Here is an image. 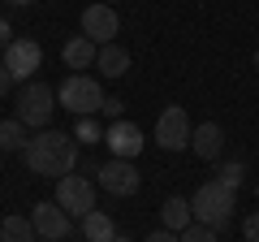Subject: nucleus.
<instances>
[{"label":"nucleus","instance_id":"8","mask_svg":"<svg viewBox=\"0 0 259 242\" xmlns=\"http://www.w3.org/2000/svg\"><path fill=\"white\" fill-rule=\"evenodd\" d=\"M190 134H194V126H190V117H186L182 104H168V108L156 117V143H160L164 151L190 147Z\"/></svg>","mask_w":259,"mask_h":242},{"label":"nucleus","instance_id":"28","mask_svg":"<svg viewBox=\"0 0 259 242\" xmlns=\"http://www.w3.org/2000/svg\"><path fill=\"white\" fill-rule=\"evenodd\" d=\"M112 242H134V238H125V233H117V238H112Z\"/></svg>","mask_w":259,"mask_h":242},{"label":"nucleus","instance_id":"11","mask_svg":"<svg viewBox=\"0 0 259 242\" xmlns=\"http://www.w3.org/2000/svg\"><path fill=\"white\" fill-rule=\"evenodd\" d=\"M104 143H108V151L117 160H134L143 151V130L134 126V121H108V130H104Z\"/></svg>","mask_w":259,"mask_h":242},{"label":"nucleus","instance_id":"24","mask_svg":"<svg viewBox=\"0 0 259 242\" xmlns=\"http://www.w3.org/2000/svg\"><path fill=\"white\" fill-rule=\"evenodd\" d=\"M147 242H182V233H173V229H156V233H147Z\"/></svg>","mask_w":259,"mask_h":242},{"label":"nucleus","instance_id":"2","mask_svg":"<svg viewBox=\"0 0 259 242\" xmlns=\"http://www.w3.org/2000/svg\"><path fill=\"white\" fill-rule=\"evenodd\" d=\"M190 208H194V221H199V225H207V229L221 233V229H229V225H233L238 190H229L225 182H203V186L194 190Z\"/></svg>","mask_w":259,"mask_h":242},{"label":"nucleus","instance_id":"14","mask_svg":"<svg viewBox=\"0 0 259 242\" xmlns=\"http://www.w3.org/2000/svg\"><path fill=\"white\" fill-rule=\"evenodd\" d=\"M95 69H100L104 78H125L130 74V52L121 44H104L100 56H95Z\"/></svg>","mask_w":259,"mask_h":242},{"label":"nucleus","instance_id":"27","mask_svg":"<svg viewBox=\"0 0 259 242\" xmlns=\"http://www.w3.org/2000/svg\"><path fill=\"white\" fill-rule=\"evenodd\" d=\"M9 5H18V9H26V5H35V0H9Z\"/></svg>","mask_w":259,"mask_h":242},{"label":"nucleus","instance_id":"17","mask_svg":"<svg viewBox=\"0 0 259 242\" xmlns=\"http://www.w3.org/2000/svg\"><path fill=\"white\" fill-rule=\"evenodd\" d=\"M0 242H39V233H35V225H30V216H5Z\"/></svg>","mask_w":259,"mask_h":242},{"label":"nucleus","instance_id":"3","mask_svg":"<svg viewBox=\"0 0 259 242\" xmlns=\"http://www.w3.org/2000/svg\"><path fill=\"white\" fill-rule=\"evenodd\" d=\"M104 87L87 74H69L61 87H56V104L65 112H74V117H91V112H104Z\"/></svg>","mask_w":259,"mask_h":242},{"label":"nucleus","instance_id":"12","mask_svg":"<svg viewBox=\"0 0 259 242\" xmlns=\"http://www.w3.org/2000/svg\"><path fill=\"white\" fill-rule=\"evenodd\" d=\"M190 151L199 160H216L225 151V130L216 126V121H203V126H194V134H190Z\"/></svg>","mask_w":259,"mask_h":242},{"label":"nucleus","instance_id":"29","mask_svg":"<svg viewBox=\"0 0 259 242\" xmlns=\"http://www.w3.org/2000/svg\"><path fill=\"white\" fill-rule=\"evenodd\" d=\"M255 69H259V48H255Z\"/></svg>","mask_w":259,"mask_h":242},{"label":"nucleus","instance_id":"9","mask_svg":"<svg viewBox=\"0 0 259 242\" xmlns=\"http://www.w3.org/2000/svg\"><path fill=\"white\" fill-rule=\"evenodd\" d=\"M30 225H35V233L44 242H65L69 233H74V216L65 212L56 199H52V204H35V208H30Z\"/></svg>","mask_w":259,"mask_h":242},{"label":"nucleus","instance_id":"30","mask_svg":"<svg viewBox=\"0 0 259 242\" xmlns=\"http://www.w3.org/2000/svg\"><path fill=\"white\" fill-rule=\"evenodd\" d=\"M255 195H259V182H255Z\"/></svg>","mask_w":259,"mask_h":242},{"label":"nucleus","instance_id":"18","mask_svg":"<svg viewBox=\"0 0 259 242\" xmlns=\"http://www.w3.org/2000/svg\"><path fill=\"white\" fill-rule=\"evenodd\" d=\"M26 126H22L18 117L13 121H0V151H26Z\"/></svg>","mask_w":259,"mask_h":242},{"label":"nucleus","instance_id":"6","mask_svg":"<svg viewBox=\"0 0 259 242\" xmlns=\"http://www.w3.org/2000/svg\"><path fill=\"white\" fill-rule=\"evenodd\" d=\"M56 204L74 216V221H82L87 212H95V182H91V177H82V173L56 177Z\"/></svg>","mask_w":259,"mask_h":242},{"label":"nucleus","instance_id":"26","mask_svg":"<svg viewBox=\"0 0 259 242\" xmlns=\"http://www.w3.org/2000/svg\"><path fill=\"white\" fill-rule=\"evenodd\" d=\"M9 87H13V74L5 65H0V95H9Z\"/></svg>","mask_w":259,"mask_h":242},{"label":"nucleus","instance_id":"25","mask_svg":"<svg viewBox=\"0 0 259 242\" xmlns=\"http://www.w3.org/2000/svg\"><path fill=\"white\" fill-rule=\"evenodd\" d=\"M9 35H13V30H9V22L0 18V52H5V48H9V44H13V39H9Z\"/></svg>","mask_w":259,"mask_h":242},{"label":"nucleus","instance_id":"21","mask_svg":"<svg viewBox=\"0 0 259 242\" xmlns=\"http://www.w3.org/2000/svg\"><path fill=\"white\" fill-rule=\"evenodd\" d=\"M182 242H216V229H207V225H199V221H194L190 229L182 233Z\"/></svg>","mask_w":259,"mask_h":242},{"label":"nucleus","instance_id":"15","mask_svg":"<svg viewBox=\"0 0 259 242\" xmlns=\"http://www.w3.org/2000/svg\"><path fill=\"white\" fill-rule=\"evenodd\" d=\"M78 225H82V238H87V242H112V238H117V225H112V216L104 212V208L87 212Z\"/></svg>","mask_w":259,"mask_h":242},{"label":"nucleus","instance_id":"22","mask_svg":"<svg viewBox=\"0 0 259 242\" xmlns=\"http://www.w3.org/2000/svg\"><path fill=\"white\" fill-rule=\"evenodd\" d=\"M242 238H246V242H259V212L242 221Z\"/></svg>","mask_w":259,"mask_h":242},{"label":"nucleus","instance_id":"13","mask_svg":"<svg viewBox=\"0 0 259 242\" xmlns=\"http://www.w3.org/2000/svg\"><path fill=\"white\" fill-rule=\"evenodd\" d=\"M160 221H164V229L186 233V229L194 225V208H190V199H182V195L164 199V208H160Z\"/></svg>","mask_w":259,"mask_h":242},{"label":"nucleus","instance_id":"20","mask_svg":"<svg viewBox=\"0 0 259 242\" xmlns=\"http://www.w3.org/2000/svg\"><path fill=\"white\" fill-rule=\"evenodd\" d=\"M74 139L91 147V143H104V130L95 126V117H78V130H74Z\"/></svg>","mask_w":259,"mask_h":242},{"label":"nucleus","instance_id":"4","mask_svg":"<svg viewBox=\"0 0 259 242\" xmlns=\"http://www.w3.org/2000/svg\"><path fill=\"white\" fill-rule=\"evenodd\" d=\"M56 112V91L48 83H22L18 91V121L30 130H48V121Z\"/></svg>","mask_w":259,"mask_h":242},{"label":"nucleus","instance_id":"16","mask_svg":"<svg viewBox=\"0 0 259 242\" xmlns=\"http://www.w3.org/2000/svg\"><path fill=\"white\" fill-rule=\"evenodd\" d=\"M61 56H65V65L78 74V69L95 65V56H100V44H91L87 35H78V39H69V44H65V52H61Z\"/></svg>","mask_w":259,"mask_h":242},{"label":"nucleus","instance_id":"5","mask_svg":"<svg viewBox=\"0 0 259 242\" xmlns=\"http://www.w3.org/2000/svg\"><path fill=\"white\" fill-rule=\"evenodd\" d=\"M95 186L100 190H108L112 199H130V195H139V186H143V173L134 169V160H104L100 169H95Z\"/></svg>","mask_w":259,"mask_h":242},{"label":"nucleus","instance_id":"10","mask_svg":"<svg viewBox=\"0 0 259 242\" xmlns=\"http://www.w3.org/2000/svg\"><path fill=\"white\" fill-rule=\"evenodd\" d=\"M117 30H121V18L112 5H87L82 9V35L91 44H117Z\"/></svg>","mask_w":259,"mask_h":242},{"label":"nucleus","instance_id":"7","mask_svg":"<svg viewBox=\"0 0 259 242\" xmlns=\"http://www.w3.org/2000/svg\"><path fill=\"white\" fill-rule=\"evenodd\" d=\"M0 56H5L0 65L13 74V83H35V69H44V48H39L35 39H26V35L13 39Z\"/></svg>","mask_w":259,"mask_h":242},{"label":"nucleus","instance_id":"23","mask_svg":"<svg viewBox=\"0 0 259 242\" xmlns=\"http://www.w3.org/2000/svg\"><path fill=\"white\" fill-rule=\"evenodd\" d=\"M121 108H125V104H121L117 95H112V100H104V112H108V121H121Z\"/></svg>","mask_w":259,"mask_h":242},{"label":"nucleus","instance_id":"19","mask_svg":"<svg viewBox=\"0 0 259 242\" xmlns=\"http://www.w3.org/2000/svg\"><path fill=\"white\" fill-rule=\"evenodd\" d=\"M216 182H225L229 190H238L242 182H246V169H242V160H225V165L216 169Z\"/></svg>","mask_w":259,"mask_h":242},{"label":"nucleus","instance_id":"1","mask_svg":"<svg viewBox=\"0 0 259 242\" xmlns=\"http://www.w3.org/2000/svg\"><path fill=\"white\" fill-rule=\"evenodd\" d=\"M22 160H26L30 173L39 177H65L78 169V143L74 134H61V130H39L35 139L26 143V151H22Z\"/></svg>","mask_w":259,"mask_h":242}]
</instances>
